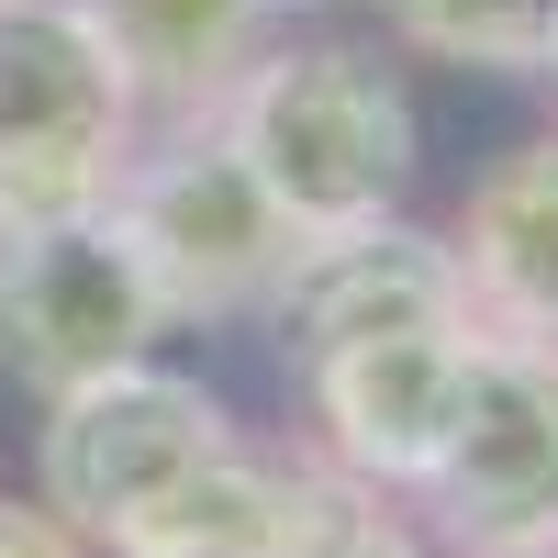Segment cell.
Listing matches in <instances>:
<instances>
[{
    "mask_svg": "<svg viewBox=\"0 0 558 558\" xmlns=\"http://www.w3.org/2000/svg\"><path fill=\"white\" fill-rule=\"evenodd\" d=\"M223 146L246 157V179L302 223V235H347L380 223L413 191L425 123L413 89L380 45L357 34H302V45H257V68L223 89Z\"/></svg>",
    "mask_w": 558,
    "mask_h": 558,
    "instance_id": "1",
    "label": "cell"
},
{
    "mask_svg": "<svg viewBox=\"0 0 558 558\" xmlns=\"http://www.w3.org/2000/svg\"><path fill=\"white\" fill-rule=\"evenodd\" d=\"M101 213L123 223V246H134V268H146L168 324H257L279 302V279H291V257L313 246L246 179V157L223 146L213 112L146 123Z\"/></svg>",
    "mask_w": 558,
    "mask_h": 558,
    "instance_id": "2",
    "label": "cell"
},
{
    "mask_svg": "<svg viewBox=\"0 0 558 558\" xmlns=\"http://www.w3.org/2000/svg\"><path fill=\"white\" fill-rule=\"evenodd\" d=\"M134 134H146L134 78L78 0H0V235L101 213Z\"/></svg>",
    "mask_w": 558,
    "mask_h": 558,
    "instance_id": "3",
    "label": "cell"
},
{
    "mask_svg": "<svg viewBox=\"0 0 558 558\" xmlns=\"http://www.w3.org/2000/svg\"><path fill=\"white\" fill-rule=\"evenodd\" d=\"M425 514L458 558H547L558 547V347L481 324L470 391L413 481Z\"/></svg>",
    "mask_w": 558,
    "mask_h": 558,
    "instance_id": "4",
    "label": "cell"
},
{
    "mask_svg": "<svg viewBox=\"0 0 558 558\" xmlns=\"http://www.w3.org/2000/svg\"><path fill=\"white\" fill-rule=\"evenodd\" d=\"M157 336H168V313H157L112 213H57V223L0 235V368L34 402L157 357Z\"/></svg>",
    "mask_w": 558,
    "mask_h": 558,
    "instance_id": "5",
    "label": "cell"
},
{
    "mask_svg": "<svg viewBox=\"0 0 558 558\" xmlns=\"http://www.w3.org/2000/svg\"><path fill=\"white\" fill-rule=\"evenodd\" d=\"M223 436H235V413H223L213 380H191V368H101V380H78L45 402V436H34V502L57 525H78L89 547H101L134 502H157L191 458H213Z\"/></svg>",
    "mask_w": 558,
    "mask_h": 558,
    "instance_id": "6",
    "label": "cell"
},
{
    "mask_svg": "<svg viewBox=\"0 0 558 558\" xmlns=\"http://www.w3.org/2000/svg\"><path fill=\"white\" fill-rule=\"evenodd\" d=\"M470 347H481V313H447V324H402V336H368V347H336V357L291 368V391L313 413V458L368 481V492H391V502H413L458 391H470Z\"/></svg>",
    "mask_w": 558,
    "mask_h": 558,
    "instance_id": "7",
    "label": "cell"
},
{
    "mask_svg": "<svg viewBox=\"0 0 558 558\" xmlns=\"http://www.w3.org/2000/svg\"><path fill=\"white\" fill-rule=\"evenodd\" d=\"M347 492H357V481L324 470L313 447L223 436V447L191 458L157 502H134L101 547H112V558H302Z\"/></svg>",
    "mask_w": 558,
    "mask_h": 558,
    "instance_id": "8",
    "label": "cell"
},
{
    "mask_svg": "<svg viewBox=\"0 0 558 558\" xmlns=\"http://www.w3.org/2000/svg\"><path fill=\"white\" fill-rule=\"evenodd\" d=\"M447 313H470V279H458L447 235L380 213V223H347V235H313L257 324L279 336V368H313L336 347L402 336V324H447Z\"/></svg>",
    "mask_w": 558,
    "mask_h": 558,
    "instance_id": "9",
    "label": "cell"
},
{
    "mask_svg": "<svg viewBox=\"0 0 558 558\" xmlns=\"http://www.w3.org/2000/svg\"><path fill=\"white\" fill-rule=\"evenodd\" d=\"M447 257L470 279V313L502 336H547L558 347V134L492 157L470 179V202L447 223Z\"/></svg>",
    "mask_w": 558,
    "mask_h": 558,
    "instance_id": "10",
    "label": "cell"
},
{
    "mask_svg": "<svg viewBox=\"0 0 558 558\" xmlns=\"http://www.w3.org/2000/svg\"><path fill=\"white\" fill-rule=\"evenodd\" d=\"M78 12L112 45V68L134 78V112L146 123L223 112V89H235L257 68V45H268L257 0H78Z\"/></svg>",
    "mask_w": 558,
    "mask_h": 558,
    "instance_id": "11",
    "label": "cell"
},
{
    "mask_svg": "<svg viewBox=\"0 0 558 558\" xmlns=\"http://www.w3.org/2000/svg\"><path fill=\"white\" fill-rule=\"evenodd\" d=\"M391 45L436 68H492V78H536V45L558 23V0H380Z\"/></svg>",
    "mask_w": 558,
    "mask_h": 558,
    "instance_id": "12",
    "label": "cell"
},
{
    "mask_svg": "<svg viewBox=\"0 0 558 558\" xmlns=\"http://www.w3.org/2000/svg\"><path fill=\"white\" fill-rule=\"evenodd\" d=\"M302 558H436V547H425V536H413V525L391 514V492H368V481H357V492L336 502V514H324V536H313Z\"/></svg>",
    "mask_w": 558,
    "mask_h": 558,
    "instance_id": "13",
    "label": "cell"
},
{
    "mask_svg": "<svg viewBox=\"0 0 558 558\" xmlns=\"http://www.w3.org/2000/svg\"><path fill=\"white\" fill-rule=\"evenodd\" d=\"M0 558H101L78 525H57L45 502H23V492H0Z\"/></svg>",
    "mask_w": 558,
    "mask_h": 558,
    "instance_id": "14",
    "label": "cell"
},
{
    "mask_svg": "<svg viewBox=\"0 0 558 558\" xmlns=\"http://www.w3.org/2000/svg\"><path fill=\"white\" fill-rule=\"evenodd\" d=\"M536 78H547V89H558V23H547V45H536Z\"/></svg>",
    "mask_w": 558,
    "mask_h": 558,
    "instance_id": "15",
    "label": "cell"
},
{
    "mask_svg": "<svg viewBox=\"0 0 558 558\" xmlns=\"http://www.w3.org/2000/svg\"><path fill=\"white\" fill-rule=\"evenodd\" d=\"M257 12H268V23H279V12H336V0H257Z\"/></svg>",
    "mask_w": 558,
    "mask_h": 558,
    "instance_id": "16",
    "label": "cell"
},
{
    "mask_svg": "<svg viewBox=\"0 0 558 558\" xmlns=\"http://www.w3.org/2000/svg\"><path fill=\"white\" fill-rule=\"evenodd\" d=\"M547 558H558V547H547Z\"/></svg>",
    "mask_w": 558,
    "mask_h": 558,
    "instance_id": "17",
    "label": "cell"
}]
</instances>
